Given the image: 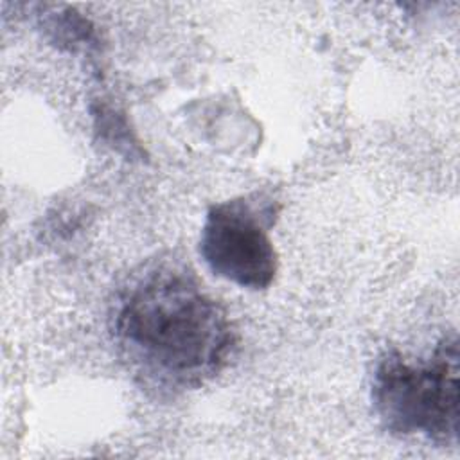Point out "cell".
<instances>
[{
	"label": "cell",
	"instance_id": "6da1fadb",
	"mask_svg": "<svg viewBox=\"0 0 460 460\" xmlns=\"http://www.w3.org/2000/svg\"><path fill=\"white\" fill-rule=\"evenodd\" d=\"M111 331L135 374L167 394L198 388L217 376L235 347L226 311L192 271L169 262L129 279L117 295Z\"/></svg>",
	"mask_w": 460,
	"mask_h": 460
},
{
	"label": "cell",
	"instance_id": "7a4b0ae2",
	"mask_svg": "<svg viewBox=\"0 0 460 460\" xmlns=\"http://www.w3.org/2000/svg\"><path fill=\"white\" fill-rule=\"evenodd\" d=\"M372 402L394 435H424L437 444L458 438V338L444 336L426 361L386 350L374 370Z\"/></svg>",
	"mask_w": 460,
	"mask_h": 460
},
{
	"label": "cell",
	"instance_id": "3957f363",
	"mask_svg": "<svg viewBox=\"0 0 460 460\" xmlns=\"http://www.w3.org/2000/svg\"><path fill=\"white\" fill-rule=\"evenodd\" d=\"M275 216V201L259 194L212 205L199 237L207 266L241 288H270L277 273V252L268 234Z\"/></svg>",
	"mask_w": 460,
	"mask_h": 460
}]
</instances>
